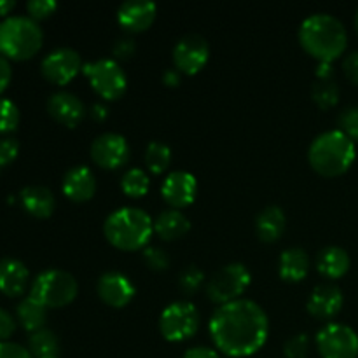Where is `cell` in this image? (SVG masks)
Returning <instances> with one entry per match:
<instances>
[{"mask_svg":"<svg viewBox=\"0 0 358 358\" xmlns=\"http://www.w3.org/2000/svg\"><path fill=\"white\" fill-rule=\"evenodd\" d=\"M217 352L231 358L252 357L266 345L269 320L266 311L250 299L219 306L208 324Z\"/></svg>","mask_w":358,"mask_h":358,"instance_id":"cell-1","label":"cell"},{"mask_svg":"<svg viewBox=\"0 0 358 358\" xmlns=\"http://www.w3.org/2000/svg\"><path fill=\"white\" fill-rule=\"evenodd\" d=\"M299 42L301 48L318 63H332L345 55L348 48V31L332 14H311L301 23Z\"/></svg>","mask_w":358,"mask_h":358,"instance_id":"cell-2","label":"cell"},{"mask_svg":"<svg viewBox=\"0 0 358 358\" xmlns=\"http://www.w3.org/2000/svg\"><path fill=\"white\" fill-rule=\"evenodd\" d=\"M154 233L150 215L135 206H124L105 219L103 234L108 243L122 252L142 250L147 247Z\"/></svg>","mask_w":358,"mask_h":358,"instance_id":"cell-3","label":"cell"},{"mask_svg":"<svg viewBox=\"0 0 358 358\" xmlns=\"http://www.w3.org/2000/svg\"><path fill=\"white\" fill-rule=\"evenodd\" d=\"M357 157L355 142L348 138L339 129H331L311 142L308 150L310 166L318 175L327 178L341 177L352 168Z\"/></svg>","mask_w":358,"mask_h":358,"instance_id":"cell-4","label":"cell"},{"mask_svg":"<svg viewBox=\"0 0 358 358\" xmlns=\"http://www.w3.org/2000/svg\"><path fill=\"white\" fill-rule=\"evenodd\" d=\"M44 34L30 16H7L0 21V55L7 59L24 62L41 51Z\"/></svg>","mask_w":358,"mask_h":358,"instance_id":"cell-5","label":"cell"},{"mask_svg":"<svg viewBox=\"0 0 358 358\" xmlns=\"http://www.w3.org/2000/svg\"><path fill=\"white\" fill-rule=\"evenodd\" d=\"M79 292L77 280L63 269H48L34 280L30 296L49 310L69 306Z\"/></svg>","mask_w":358,"mask_h":358,"instance_id":"cell-6","label":"cell"},{"mask_svg":"<svg viewBox=\"0 0 358 358\" xmlns=\"http://www.w3.org/2000/svg\"><path fill=\"white\" fill-rule=\"evenodd\" d=\"M83 73L90 80L94 93L103 100L115 101L126 93L128 77L114 58H100L84 63Z\"/></svg>","mask_w":358,"mask_h":358,"instance_id":"cell-7","label":"cell"},{"mask_svg":"<svg viewBox=\"0 0 358 358\" xmlns=\"http://www.w3.org/2000/svg\"><path fill=\"white\" fill-rule=\"evenodd\" d=\"M252 282V275L241 262H231L213 273L206 283V297L217 306L241 299Z\"/></svg>","mask_w":358,"mask_h":358,"instance_id":"cell-8","label":"cell"},{"mask_svg":"<svg viewBox=\"0 0 358 358\" xmlns=\"http://www.w3.org/2000/svg\"><path fill=\"white\" fill-rule=\"evenodd\" d=\"M199 317L198 308L189 301H177L163 310L159 317V332L166 341L182 343L191 339L198 332Z\"/></svg>","mask_w":358,"mask_h":358,"instance_id":"cell-9","label":"cell"},{"mask_svg":"<svg viewBox=\"0 0 358 358\" xmlns=\"http://www.w3.org/2000/svg\"><path fill=\"white\" fill-rule=\"evenodd\" d=\"M322 358H358V334L343 324H327L317 334Z\"/></svg>","mask_w":358,"mask_h":358,"instance_id":"cell-10","label":"cell"},{"mask_svg":"<svg viewBox=\"0 0 358 358\" xmlns=\"http://www.w3.org/2000/svg\"><path fill=\"white\" fill-rule=\"evenodd\" d=\"M210 58V45L199 34H187L175 44L173 65L182 76H196Z\"/></svg>","mask_w":358,"mask_h":358,"instance_id":"cell-11","label":"cell"},{"mask_svg":"<svg viewBox=\"0 0 358 358\" xmlns=\"http://www.w3.org/2000/svg\"><path fill=\"white\" fill-rule=\"evenodd\" d=\"M80 55L72 48H58L49 52L41 63V72L45 80L56 86H65L83 70Z\"/></svg>","mask_w":358,"mask_h":358,"instance_id":"cell-12","label":"cell"},{"mask_svg":"<svg viewBox=\"0 0 358 358\" xmlns=\"http://www.w3.org/2000/svg\"><path fill=\"white\" fill-rule=\"evenodd\" d=\"M129 143L119 133H103L91 143V159L98 168L117 170L124 166L129 159Z\"/></svg>","mask_w":358,"mask_h":358,"instance_id":"cell-13","label":"cell"},{"mask_svg":"<svg viewBox=\"0 0 358 358\" xmlns=\"http://www.w3.org/2000/svg\"><path fill=\"white\" fill-rule=\"evenodd\" d=\"M161 196L173 210L187 208L198 196V180L189 171H170L161 185Z\"/></svg>","mask_w":358,"mask_h":358,"instance_id":"cell-14","label":"cell"},{"mask_svg":"<svg viewBox=\"0 0 358 358\" xmlns=\"http://www.w3.org/2000/svg\"><path fill=\"white\" fill-rule=\"evenodd\" d=\"M96 294L107 306L121 310L135 297L136 289L131 280L119 271H107L98 278Z\"/></svg>","mask_w":358,"mask_h":358,"instance_id":"cell-15","label":"cell"},{"mask_svg":"<svg viewBox=\"0 0 358 358\" xmlns=\"http://www.w3.org/2000/svg\"><path fill=\"white\" fill-rule=\"evenodd\" d=\"M345 304L341 289L334 283H320L313 289L308 299V313L317 320L329 322L338 317Z\"/></svg>","mask_w":358,"mask_h":358,"instance_id":"cell-16","label":"cell"},{"mask_svg":"<svg viewBox=\"0 0 358 358\" xmlns=\"http://www.w3.org/2000/svg\"><path fill=\"white\" fill-rule=\"evenodd\" d=\"M157 16V6L149 0H129L119 6L117 23L128 34H142L149 30Z\"/></svg>","mask_w":358,"mask_h":358,"instance_id":"cell-17","label":"cell"},{"mask_svg":"<svg viewBox=\"0 0 358 358\" xmlns=\"http://www.w3.org/2000/svg\"><path fill=\"white\" fill-rule=\"evenodd\" d=\"M48 112L59 124L66 126V128H76L86 115V107H84L83 100L73 93L58 91L49 96Z\"/></svg>","mask_w":358,"mask_h":358,"instance_id":"cell-18","label":"cell"},{"mask_svg":"<svg viewBox=\"0 0 358 358\" xmlns=\"http://www.w3.org/2000/svg\"><path fill=\"white\" fill-rule=\"evenodd\" d=\"M62 191L70 201L86 203L96 192V177L91 168L84 166V164L73 166L63 175Z\"/></svg>","mask_w":358,"mask_h":358,"instance_id":"cell-19","label":"cell"},{"mask_svg":"<svg viewBox=\"0 0 358 358\" xmlns=\"http://www.w3.org/2000/svg\"><path fill=\"white\" fill-rule=\"evenodd\" d=\"M30 282V271L14 257L0 259V292L7 297H20Z\"/></svg>","mask_w":358,"mask_h":358,"instance_id":"cell-20","label":"cell"},{"mask_svg":"<svg viewBox=\"0 0 358 358\" xmlns=\"http://www.w3.org/2000/svg\"><path fill=\"white\" fill-rule=\"evenodd\" d=\"M20 203L28 215L35 219H49L55 213V194L44 185H27L20 192Z\"/></svg>","mask_w":358,"mask_h":358,"instance_id":"cell-21","label":"cell"},{"mask_svg":"<svg viewBox=\"0 0 358 358\" xmlns=\"http://www.w3.org/2000/svg\"><path fill=\"white\" fill-rule=\"evenodd\" d=\"M350 259L348 252L341 247H325L320 250L317 257V271L327 280H339L350 271Z\"/></svg>","mask_w":358,"mask_h":358,"instance_id":"cell-22","label":"cell"},{"mask_svg":"<svg viewBox=\"0 0 358 358\" xmlns=\"http://www.w3.org/2000/svg\"><path fill=\"white\" fill-rule=\"evenodd\" d=\"M310 271V257L303 248H287L278 262V275L283 282L299 283Z\"/></svg>","mask_w":358,"mask_h":358,"instance_id":"cell-23","label":"cell"},{"mask_svg":"<svg viewBox=\"0 0 358 358\" xmlns=\"http://www.w3.org/2000/svg\"><path fill=\"white\" fill-rule=\"evenodd\" d=\"M189 231H191V222L180 210H164L154 220V233L164 241L180 240Z\"/></svg>","mask_w":358,"mask_h":358,"instance_id":"cell-24","label":"cell"},{"mask_svg":"<svg viewBox=\"0 0 358 358\" xmlns=\"http://www.w3.org/2000/svg\"><path fill=\"white\" fill-rule=\"evenodd\" d=\"M287 227V217L280 206H268L255 219V233L264 243H275Z\"/></svg>","mask_w":358,"mask_h":358,"instance_id":"cell-25","label":"cell"},{"mask_svg":"<svg viewBox=\"0 0 358 358\" xmlns=\"http://www.w3.org/2000/svg\"><path fill=\"white\" fill-rule=\"evenodd\" d=\"M16 317L21 327L30 332V334H34V332L44 329L45 320H48V308L42 306L31 296H28L21 299V303L17 304Z\"/></svg>","mask_w":358,"mask_h":358,"instance_id":"cell-26","label":"cell"},{"mask_svg":"<svg viewBox=\"0 0 358 358\" xmlns=\"http://www.w3.org/2000/svg\"><path fill=\"white\" fill-rule=\"evenodd\" d=\"M28 350H30L31 357L35 358L58 355L59 341L55 332L44 327L30 334V338H28Z\"/></svg>","mask_w":358,"mask_h":358,"instance_id":"cell-27","label":"cell"},{"mask_svg":"<svg viewBox=\"0 0 358 358\" xmlns=\"http://www.w3.org/2000/svg\"><path fill=\"white\" fill-rule=\"evenodd\" d=\"M121 189L128 198H143L150 189L149 175L142 168H129L121 178Z\"/></svg>","mask_w":358,"mask_h":358,"instance_id":"cell-28","label":"cell"},{"mask_svg":"<svg viewBox=\"0 0 358 358\" xmlns=\"http://www.w3.org/2000/svg\"><path fill=\"white\" fill-rule=\"evenodd\" d=\"M145 166L150 173L161 175L170 168L171 164V149L163 142H150L145 149Z\"/></svg>","mask_w":358,"mask_h":358,"instance_id":"cell-29","label":"cell"},{"mask_svg":"<svg viewBox=\"0 0 358 358\" xmlns=\"http://www.w3.org/2000/svg\"><path fill=\"white\" fill-rule=\"evenodd\" d=\"M311 98H313V101L317 103V107H320L322 110H329V108L338 105L339 86L336 84L334 79H317V83L311 87Z\"/></svg>","mask_w":358,"mask_h":358,"instance_id":"cell-30","label":"cell"},{"mask_svg":"<svg viewBox=\"0 0 358 358\" xmlns=\"http://www.w3.org/2000/svg\"><path fill=\"white\" fill-rule=\"evenodd\" d=\"M203 283H205V273L194 264L182 269L180 275H178V289H180L182 294L187 297L194 296V294L201 289Z\"/></svg>","mask_w":358,"mask_h":358,"instance_id":"cell-31","label":"cell"},{"mask_svg":"<svg viewBox=\"0 0 358 358\" xmlns=\"http://www.w3.org/2000/svg\"><path fill=\"white\" fill-rule=\"evenodd\" d=\"M20 108L14 101L0 98V135L13 133L20 126Z\"/></svg>","mask_w":358,"mask_h":358,"instance_id":"cell-32","label":"cell"},{"mask_svg":"<svg viewBox=\"0 0 358 358\" xmlns=\"http://www.w3.org/2000/svg\"><path fill=\"white\" fill-rule=\"evenodd\" d=\"M310 348L311 341L308 334L299 332V334L287 339L285 346H283V355H285V358H306L310 355Z\"/></svg>","mask_w":358,"mask_h":358,"instance_id":"cell-33","label":"cell"},{"mask_svg":"<svg viewBox=\"0 0 358 358\" xmlns=\"http://www.w3.org/2000/svg\"><path fill=\"white\" fill-rule=\"evenodd\" d=\"M142 257L147 268L152 269V271L161 273V271H166V269L170 268V262H171L170 255L159 247H145L143 248Z\"/></svg>","mask_w":358,"mask_h":358,"instance_id":"cell-34","label":"cell"},{"mask_svg":"<svg viewBox=\"0 0 358 358\" xmlns=\"http://www.w3.org/2000/svg\"><path fill=\"white\" fill-rule=\"evenodd\" d=\"M339 131L345 133L352 142H358V107H348L338 117Z\"/></svg>","mask_w":358,"mask_h":358,"instance_id":"cell-35","label":"cell"},{"mask_svg":"<svg viewBox=\"0 0 358 358\" xmlns=\"http://www.w3.org/2000/svg\"><path fill=\"white\" fill-rule=\"evenodd\" d=\"M56 9H58V3L55 0H30L27 3L28 16L37 23L42 20H48L51 14H55Z\"/></svg>","mask_w":358,"mask_h":358,"instance_id":"cell-36","label":"cell"},{"mask_svg":"<svg viewBox=\"0 0 358 358\" xmlns=\"http://www.w3.org/2000/svg\"><path fill=\"white\" fill-rule=\"evenodd\" d=\"M136 52V44L133 37H121L114 42L112 45V55H114L115 62H122V59H129Z\"/></svg>","mask_w":358,"mask_h":358,"instance_id":"cell-37","label":"cell"},{"mask_svg":"<svg viewBox=\"0 0 358 358\" xmlns=\"http://www.w3.org/2000/svg\"><path fill=\"white\" fill-rule=\"evenodd\" d=\"M20 154V143L16 138H2L0 140V168L13 163Z\"/></svg>","mask_w":358,"mask_h":358,"instance_id":"cell-38","label":"cell"},{"mask_svg":"<svg viewBox=\"0 0 358 358\" xmlns=\"http://www.w3.org/2000/svg\"><path fill=\"white\" fill-rule=\"evenodd\" d=\"M0 358H34L30 350L17 343L2 341L0 343Z\"/></svg>","mask_w":358,"mask_h":358,"instance_id":"cell-39","label":"cell"},{"mask_svg":"<svg viewBox=\"0 0 358 358\" xmlns=\"http://www.w3.org/2000/svg\"><path fill=\"white\" fill-rule=\"evenodd\" d=\"M343 70H345V76L348 77L350 83L358 86V51L350 52L346 56L345 62H343Z\"/></svg>","mask_w":358,"mask_h":358,"instance_id":"cell-40","label":"cell"},{"mask_svg":"<svg viewBox=\"0 0 358 358\" xmlns=\"http://www.w3.org/2000/svg\"><path fill=\"white\" fill-rule=\"evenodd\" d=\"M14 331H16V322H14V318L6 310L0 308V343L7 341L14 334Z\"/></svg>","mask_w":358,"mask_h":358,"instance_id":"cell-41","label":"cell"},{"mask_svg":"<svg viewBox=\"0 0 358 358\" xmlns=\"http://www.w3.org/2000/svg\"><path fill=\"white\" fill-rule=\"evenodd\" d=\"M182 358H222L217 350L208 348V346H194L189 348Z\"/></svg>","mask_w":358,"mask_h":358,"instance_id":"cell-42","label":"cell"},{"mask_svg":"<svg viewBox=\"0 0 358 358\" xmlns=\"http://www.w3.org/2000/svg\"><path fill=\"white\" fill-rule=\"evenodd\" d=\"M10 79H13V69H10L9 59L0 55V93H3L7 90V86L10 84Z\"/></svg>","mask_w":358,"mask_h":358,"instance_id":"cell-43","label":"cell"},{"mask_svg":"<svg viewBox=\"0 0 358 358\" xmlns=\"http://www.w3.org/2000/svg\"><path fill=\"white\" fill-rule=\"evenodd\" d=\"M161 79H163V84L164 86H168V87H177L178 84H180V80H182V73L178 72L177 69H166L163 72V77H161Z\"/></svg>","mask_w":358,"mask_h":358,"instance_id":"cell-44","label":"cell"},{"mask_svg":"<svg viewBox=\"0 0 358 358\" xmlns=\"http://www.w3.org/2000/svg\"><path fill=\"white\" fill-rule=\"evenodd\" d=\"M90 117L93 119V121H96V122L107 121V117H108V108L105 107L103 103H94V105H91V108H90Z\"/></svg>","mask_w":358,"mask_h":358,"instance_id":"cell-45","label":"cell"},{"mask_svg":"<svg viewBox=\"0 0 358 358\" xmlns=\"http://www.w3.org/2000/svg\"><path fill=\"white\" fill-rule=\"evenodd\" d=\"M317 79L320 80L334 79V69H332V63H318Z\"/></svg>","mask_w":358,"mask_h":358,"instance_id":"cell-46","label":"cell"},{"mask_svg":"<svg viewBox=\"0 0 358 358\" xmlns=\"http://www.w3.org/2000/svg\"><path fill=\"white\" fill-rule=\"evenodd\" d=\"M16 7V2L14 0H0V16L7 17V14Z\"/></svg>","mask_w":358,"mask_h":358,"instance_id":"cell-47","label":"cell"},{"mask_svg":"<svg viewBox=\"0 0 358 358\" xmlns=\"http://www.w3.org/2000/svg\"><path fill=\"white\" fill-rule=\"evenodd\" d=\"M355 31L358 35V9H357V14H355Z\"/></svg>","mask_w":358,"mask_h":358,"instance_id":"cell-48","label":"cell"},{"mask_svg":"<svg viewBox=\"0 0 358 358\" xmlns=\"http://www.w3.org/2000/svg\"><path fill=\"white\" fill-rule=\"evenodd\" d=\"M44 358H59L58 355H52V357H44Z\"/></svg>","mask_w":358,"mask_h":358,"instance_id":"cell-49","label":"cell"}]
</instances>
